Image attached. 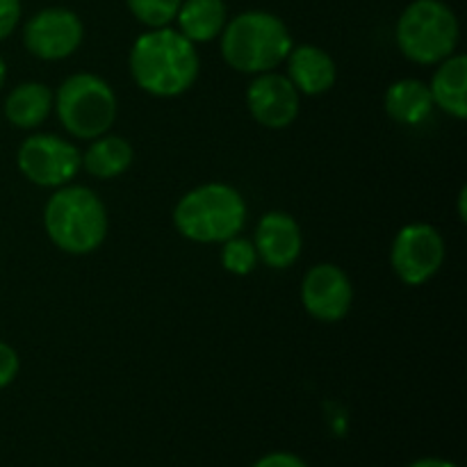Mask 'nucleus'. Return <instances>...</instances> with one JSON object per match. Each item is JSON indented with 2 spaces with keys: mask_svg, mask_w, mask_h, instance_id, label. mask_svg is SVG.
Returning <instances> with one entry per match:
<instances>
[{
  "mask_svg": "<svg viewBox=\"0 0 467 467\" xmlns=\"http://www.w3.org/2000/svg\"><path fill=\"white\" fill-rule=\"evenodd\" d=\"M53 109L73 140L91 141L108 135L117 121V94L96 73H73L55 91Z\"/></svg>",
  "mask_w": 467,
  "mask_h": 467,
  "instance_id": "423d86ee",
  "label": "nucleus"
},
{
  "mask_svg": "<svg viewBox=\"0 0 467 467\" xmlns=\"http://www.w3.org/2000/svg\"><path fill=\"white\" fill-rule=\"evenodd\" d=\"M254 246L260 263L269 269H290L304 249V233L292 214L274 210L260 217L254 233Z\"/></svg>",
  "mask_w": 467,
  "mask_h": 467,
  "instance_id": "f8f14e48",
  "label": "nucleus"
},
{
  "mask_svg": "<svg viewBox=\"0 0 467 467\" xmlns=\"http://www.w3.org/2000/svg\"><path fill=\"white\" fill-rule=\"evenodd\" d=\"M258 254H255L254 242L246 237H231V240L222 242V265L228 274L233 276H249L258 265Z\"/></svg>",
  "mask_w": 467,
  "mask_h": 467,
  "instance_id": "aec40b11",
  "label": "nucleus"
},
{
  "mask_svg": "<svg viewBox=\"0 0 467 467\" xmlns=\"http://www.w3.org/2000/svg\"><path fill=\"white\" fill-rule=\"evenodd\" d=\"M135 160V149L126 137L100 135L82 153V169L100 181H112L126 173Z\"/></svg>",
  "mask_w": 467,
  "mask_h": 467,
  "instance_id": "a211bd4d",
  "label": "nucleus"
},
{
  "mask_svg": "<svg viewBox=\"0 0 467 467\" xmlns=\"http://www.w3.org/2000/svg\"><path fill=\"white\" fill-rule=\"evenodd\" d=\"M383 105H386L388 117L401 126H420L436 109L429 85L418 78H404V80L392 82L386 91Z\"/></svg>",
  "mask_w": 467,
  "mask_h": 467,
  "instance_id": "2eb2a0df",
  "label": "nucleus"
},
{
  "mask_svg": "<svg viewBox=\"0 0 467 467\" xmlns=\"http://www.w3.org/2000/svg\"><path fill=\"white\" fill-rule=\"evenodd\" d=\"M433 105L454 119L467 117V57L461 53L450 55L438 64L431 78Z\"/></svg>",
  "mask_w": 467,
  "mask_h": 467,
  "instance_id": "4468645a",
  "label": "nucleus"
},
{
  "mask_svg": "<svg viewBox=\"0 0 467 467\" xmlns=\"http://www.w3.org/2000/svg\"><path fill=\"white\" fill-rule=\"evenodd\" d=\"M301 304L306 313L324 324H336L354 306V285L345 269L333 263L315 265L301 281Z\"/></svg>",
  "mask_w": 467,
  "mask_h": 467,
  "instance_id": "9d476101",
  "label": "nucleus"
},
{
  "mask_svg": "<svg viewBox=\"0 0 467 467\" xmlns=\"http://www.w3.org/2000/svg\"><path fill=\"white\" fill-rule=\"evenodd\" d=\"M409 467H459L456 463L447 459H420L415 463H410Z\"/></svg>",
  "mask_w": 467,
  "mask_h": 467,
  "instance_id": "b1692460",
  "label": "nucleus"
},
{
  "mask_svg": "<svg viewBox=\"0 0 467 467\" xmlns=\"http://www.w3.org/2000/svg\"><path fill=\"white\" fill-rule=\"evenodd\" d=\"M5 80H7V64H5V59L0 57V89H3Z\"/></svg>",
  "mask_w": 467,
  "mask_h": 467,
  "instance_id": "a878e982",
  "label": "nucleus"
},
{
  "mask_svg": "<svg viewBox=\"0 0 467 467\" xmlns=\"http://www.w3.org/2000/svg\"><path fill=\"white\" fill-rule=\"evenodd\" d=\"M287 78L301 96H322L336 87V59L315 44L292 46L285 59Z\"/></svg>",
  "mask_w": 467,
  "mask_h": 467,
  "instance_id": "ddd939ff",
  "label": "nucleus"
},
{
  "mask_svg": "<svg viewBox=\"0 0 467 467\" xmlns=\"http://www.w3.org/2000/svg\"><path fill=\"white\" fill-rule=\"evenodd\" d=\"M445 263V240L431 223H406L390 249V265L404 285L420 287L431 281Z\"/></svg>",
  "mask_w": 467,
  "mask_h": 467,
  "instance_id": "6e6552de",
  "label": "nucleus"
},
{
  "mask_svg": "<svg viewBox=\"0 0 467 467\" xmlns=\"http://www.w3.org/2000/svg\"><path fill=\"white\" fill-rule=\"evenodd\" d=\"M181 3L182 0H126L132 16L149 30L171 26L176 21Z\"/></svg>",
  "mask_w": 467,
  "mask_h": 467,
  "instance_id": "6ab92c4d",
  "label": "nucleus"
},
{
  "mask_svg": "<svg viewBox=\"0 0 467 467\" xmlns=\"http://www.w3.org/2000/svg\"><path fill=\"white\" fill-rule=\"evenodd\" d=\"M85 41L80 16L67 7H46L23 26V44L44 62H59L76 53Z\"/></svg>",
  "mask_w": 467,
  "mask_h": 467,
  "instance_id": "1a4fd4ad",
  "label": "nucleus"
},
{
  "mask_svg": "<svg viewBox=\"0 0 467 467\" xmlns=\"http://www.w3.org/2000/svg\"><path fill=\"white\" fill-rule=\"evenodd\" d=\"M246 108L255 123L269 130H283L299 117L301 94L283 73H260L246 89Z\"/></svg>",
  "mask_w": 467,
  "mask_h": 467,
  "instance_id": "9b49d317",
  "label": "nucleus"
},
{
  "mask_svg": "<svg viewBox=\"0 0 467 467\" xmlns=\"http://www.w3.org/2000/svg\"><path fill=\"white\" fill-rule=\"evenodd\" d=\"M251 467H308L301 456L292 454V451H272V454L263 456L255 461Z\"/></svg>",
  "mask_w": 467,
  "mask_h": 467,
  "instance_id": "5701e85b",
  "label": "nucleus"
},
{
  "mask_svg": "<svg viewBox=\"0 0 467 467\" xmlns=\"http://www.w3.org/2000/svg\"><path fill=\"white\" fill-rule=\"evenodd\" d=\"M465 201H467V190H465V187H461V192H459V219H461V222H465V219H467Z\"/></svg>",
  "mask_w": 467,
  "mask_h": 467,
  "instance_id": "393cba45",
  "label": "nucleus"
},
{
  "mask_svg": "<svg viewBox=\"0 0 467 467\" xmlns=\"http://www.w3.org/2000/svg\"><path fill=\"white\" fill-rule=\"evenodd\" d=\"M18 369H21V358H18L16 349L0 340V390L12 386L14 379L18 377Z\"/></svg>",
  "mask_w": 467,
  "mask_h": 467,
  "instance_id": "412c9836",
  "label": "nucleus"
},
{
  "mask_svg": "<svg viewBox=\"0 0 467 467\" xmlns=\"http://www.w3.org/2000/svg\"><path fill=\"white\" fill-rule=\"evenodd\" d=\"M44 228L48 240L64 254H94L108 237V208L94 190L68 182L57 187L46 203Z\"/></svg>",
  "mask_w": 467,
  "mask_h": 467,
  "instance_id": "7ed1b4c3",
  "label": "nucleus"
},
{
  "mask_svg": "<svg viewBox=\"0 0 467 467\" xmlns=\"http://www.w3.org/2000/svg\"><path fill=\"white\" fill-rule=\"evenodd\" d=\"M55 94L44 82H21L5 100V117L21 130H35L50 117Z\"/></svg>",
  "mask_w": 467,
  "mask_h": 467,
  "instance_id": "dca6fc26",
  "label": "nucleus"
},
{
  "mask_svg": "<svg viewBox=\"0 0 467 467\" xmlns=\"http://www.w3.org/2000/svg\"><path fill=\"white\" fill-rule=\"evenodd\" d=\"M246 201L226 182L194 187L173 208V223L185 240L196 244H222L240 235L246 223Z\"/></svg>",
  "mask_w": 467,
  "mask_h": 467,
  "instance_id": "20e7f679",
  "label": "nucleus"
},
{
  "mask_svg": "<svg viewBox=\"0 0 467 467\" xmlns=\"http://www.w3.org/2000/svg\"><path fill=\"white\" fill-rule=\"evenodd\" d=\"M18 171L36 187L68 185L82 169V150L59 135H30L23 140L16 153Z\"/></svg>",
  "mask_w": 467,
  "mask_h": 467,
  "instance_id": "0eeeda50",
  "label": "nucleus"
},
{
  "mask_svg": "<svg viewBox=\"0 0 467 467\" xmlns=\"http://www.w3.org/2000/svg\"><path fill=\"white\" fill-rule=\"evenodd\" d=\"M395 39L406 59L431 67L456 53L461 23L442 0H413L400 14Z\"/></svg>",
  "mask_w": 467,
  "mask_h": 467,
  "instance_id": "39448f33",
  "label": "nucleus"
},
{
  "mask_svg": "<svg viewBox=\"0 0 467 467\" xmlns=\"http://www.w3.org/2000/svg\"><path fill=\"white\" fill-rule=\"evenodd\" d=\"M128 67L141 91L155 99H176L194 87L201 59L196 44L167 26L137 36Z\"/></svg>",
  "mask_w": 467,
  "mask_h": 467,
  "instance_id": "f257e3e1",
  "label": "nucleus"
},
{
  "mask_svg": "<svg viewBox=\"0 0 467 467\" xmlns=\"http://www.w3.org/2000/svg\"><path fill=\"white\" fill-rule=\"evenodd\" d=\"M176 23L178 32L192 44H208L226 27L228 7L223 0H182Z\"/></svg>",
  "mask_w": 467,
  "mask_h": 467,
  "instance_id": "f3484780",
  "label": "nucleus"
},
{
  "mask_svg": "<svg viewBox=\"0 0 467 467\" xmlns=\"http://www.w3.org/2000/svg\"><path fill=\"white\" fill-rule=\"evenodd\" d=\"M21 21V0H0V41L7 39Z\"/></svg>",
  "mask_w": 467,
  "mask_h": 467,
  "instance_id": "4be33fe9",
  "label": "nucleus"
},
{
  "mask_svg": "<svg viewBox=\"0 0 467 467\" xmlns=\"http://www.w3.org/2000/svg\"><path fill=\"white\" fill-rule=\"evenodd\" d=\"M223 62L237 73L260 76L285 64L292 41L285 21L265 9H249L228 18L222 35Z\"/></svg>",
  "mask_w": 467,
  "mask_h": 467,
  "instance_id": "f03ea898",
  "label": "nucleus"
}]
</instances>
